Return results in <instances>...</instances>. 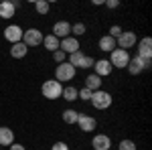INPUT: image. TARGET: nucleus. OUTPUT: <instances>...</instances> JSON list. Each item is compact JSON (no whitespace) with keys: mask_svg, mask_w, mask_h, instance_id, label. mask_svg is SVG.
Listing matches in <instances>:
<instances>
[{"mask_svg":"<svg viewBox=\"0 0 152 150\" xmlns=\"http://www.w3.org/2000/svg\"><path fill=\"white\" fill-rule=\"evenodd\" d=\"M63 122L65 124H69V126H73V124H77V118H79V112H75V110H71V108H67L65 112H63Z\"/></svg>","mask_w":152,"mask_h":150,"instance_id":"obj_22","label":"nucleus"},{"mask_svg":"<svg viewBox=\"0 0 152 150\" xmlns=\"http://www.w3.org/2000/svg\"><path fill=\"white\" fill-rule=\"evenodd\" d=\"M122 33H124V29H122L120 24H112V26H110V33H107V35L112 37V39H118V37L122 35Z\"/></svg>","mask_w":152,"mask_h":150,"instance_id":"obj_27","label":"nucleus"},{"mask_svg":"<svg viewBox=\"0 0 152 150\" xmlns=\"http://www.w3.org/2000/svg\"><path fill=\"white\" fill-rule=\"evenodd\" d=\"M85 87H87L89 91H97V89H102V77H97L95 73L87 75V77H85Z\"/></svg>","mask_w":152,"mask_h":150,"instance_id":"obj_20","label":"nucleus"},{"mask_svg":"<svg viewBox=\"0 0 152 150\" xmlns=\"http://www.w3.org/2000/svg\"><path fill=\"white\" fill-rule=\"evenodd\" d=\"M51 150H69V146H67V142H55Z\"/></svg>","mask_w":152,"mask_h":150,"instance_id":"obj_30","label":"nucleus"},{"mask_svg":"<svg viewBox=\"0 0 152 150\" xmlns=\"http://www.w3.org/2000/svg\"><path fill=\"white\" fill-rule=\"evenodd\" d=\"M59 41L55 35H45L43 37V47L47 49V51H51V53H55V51H59Z\"/></svg>","mask_w":152,"mask_h":150,"instance_id":"obj_19","label":"nucleus"},{"mask_svg":"<svg viewBox=\"0 0 152 150\" xmlns=\"http://www.w3.org/2000/svg\"><path fill=\"white\" fill-rule=\"evenodd\" d=\"M51 35H55L59 41L71 37V23H67V20H57V23L53 24V33Z\"/></svg>","mask_w":152,"mask_h":150,"instance_id":"obj_13","label":"nucleus"},{"mask_svg":"<svg viewBox=\"0 0 152 150\" xmlns=\"http://www.w3.org/2000/svg\"><path fill=\"white\" fill-rule=\"evenodd\" d=\"M8 150H26L23 146V144H18V142H14V144H10V146H8Z\"/></svg>","mask_w":152,"mask_h":150,"instance_id":"obj_32","label":"nucleus"},{"mask_svg":"<svg viewBox=\"0 0 152 150\" xmlns=\"http://www.w3.org/2000/svg\"><path fill=\"white\" fill-rule=\"evenodd\" d=\"M104 4L110 8V10H116L118 6H120V2H118V0H107V2H104Z\"/></svg>","mask_w":152,"mask_h":150,"instance_id":"obj_31","label":"nucleus"},{"mask_svg":"<svg viewBox=\"0 0 152 150\" xmlns=\"http://www.w3.org/2000/svg\"><path fill=\"white\" fill-rule=\"evenodd\" d=\"M94 150H112V138L107 134H95L91 140Z\"/></svg>","mask_w":152,"mask_h":150,"instance_id":"obj_14","label":"nucleus"},{"mask_svg":"<svg viewBox=\"0 0 152 150\" xmlns=\"http://www.w3.org/2000/svg\"><path fill=\"white\" fill-rule=\"evenodd\" d=\"M14 144V132L8 126H0V146H10Z\"/></svg>","mask_w":152,"mask_h":150,"instance_id":"obj_16","label":"nucleus"},{"mask_svg":"<svg viewBox=\"0 0 152 150\" xmlns=\"http://www.w3.org/2000/svg\"><path fill=\"white\" fill-rule=\"evenodd\" d=\"M118 150H136V144H134V140L124 138V140H120V144H118Z\"/></svg>","mask_w":152,"mask_h":150,"instance_id":"obj_25","label":"nucleus"},{"mask_svg":"<svg viewBox=\"0 0 152 150\" xmlns=\"http://www.w3.org/2000/svg\"><path fill=\"white\" fill-rule=\"evenodd\" d=\"M35 10L39 12V14L45 16V14L51 10V2H49V0H37V2H35Z\"/></svg>","mask_w":152,"mask_h":150,"instance_id":"obj_23","label":"nucleus"},{"mask_svg":"<svg viewBox=\"0 0 152 150\" xmlns=\"http://www.w3.org/2000/svg\"><path fill=\"white\" fill-rule=\"evenodd\" d=\"M77 126H79L81 132L91 134L95 128H97V120H95L94 116H89V114H79V118H77Z\"/></svg>","mask_w":152,"mask_h":150,"instance_id":"obj_9","label":"nucleus"},{"mask_svg":"<svg viewBox=\"0 0 152 150\" xmlns=\"http://www.w3.org/2000/svg\"><path fill=\"white\" fill-rule=\"evenodd\" d=\"M14 12H16V6L12 4L10 0H2V2H0V18L10 20L12 16H14Z\"/></svg>","mask_w":152,"mask_h":150,"instance_id":"obj_15","label":"nucleus"},{"mask_svg":"<svg viewBox=\"0 0 152 150\" xmlns=\"http://www.w3.org/2000/svg\"><path fill=\"white\" fill-rule=\"evenodd\" d=\"M53 79H57L61 85H63L65 81H73V79H75V67L69 65L67 61L61 63V65H57V69H55V77H53Z\"/></svg>","mask_w":152,"mask_h":150,"instance_id":"obj_4","label":"nucleus"},{"mask_svg":"<svg viewBox=\"0 0 152 150\" xmlns=\"http://www.w3.org/2000/svg\"><path fill=\"white\" fill-rule=\"evenodd\" d=\"M23 29L18 26V24H8L6 29H4V39L10 43V45H14V43H23Z\"/></svg>","mask_w":152,"mask_h":150,"instance_id":"obj_10","label":"nucleus"},{"mask_svg":"<svg viewBox=\"0 0 152 150\" xmlns=\"http://www.w3.org/2000/svg\"><path fill=\"white\" fill-rule=\"evenodd\" d=\"M59 49H61L65 55H71V53L79 51V49H81V45H79V39H75V37H67V39H61Z\"/></svg>","mask_w":152,"mask_h":150,"instance_id":"obj_11","label":"nucleus"},{"mask_svg":"<svg viewBox=\"0 0 152 150\" xmlns=\"http://www.w3.org/2000/svg\"><path fill=\"white\" fill-rule=\"evenodd\" d=\"M138 49H136V57L144 59V61H152V39L150 37H144L140 39V43H136Z\"/></svg>","mask_w":152,"mask_h":150,"instance_id":"obj_8","label":"nucleus"},{"mask_svg":"<svg viewBox=\"0 0 152 150\" xmlns=\"http://www.w3.org/2000/svg\"><path fill=\"white\" fill-rule=\"evenodd\" d=\"M91 105H94L95 110H107L112 102H114V97H112V93L110 91H104V89H97V91L91 93Z\"/></svg>","mask_w":152,"mask_h":150,"instance_id":"obj_3","label":"nucleus"},{"mask_svg":"<svg viewBox=\"0 0 152 150\" xmlns=\"http://www.w3.org/2000/svg\"><path fill=\"white\" fill-rule=\"evenodd\" d=\"M112 71H114V67L110 65L107 59H97V61L94 63V73L97 75V77H110Z\"/></svg>","mask_w":152,"mask_h":150,"instance_id":"obj_12","label":"nucleus"},{"mask_svg":"<svg viewBox=\"0 0 152 150\" xmlns=\"http://www.w3.org/2000/svg\"><path fill=\"white\" fill-rule=\"evenodd\" d=\"M97 47H99V51H104V53H112L114 49H118V47H116V39H112L110 35L102 37L99 43H97Z\"/></svg>","mask_w":152,"mask_h":150,"instance_id":"obj_17","label":"nucleus"},{"mask_svg":"<svg viewBox=\"0 0 152 150\" xmlns=\"http://www.w3.org/2000/svg\"><path fill=\"white\" fill-rule=\"evenodd\" d=\"M26 53H28V47L24 45V43L10 45V57L12 59H23V57H26Z\"/></svg>","mask_w":152,"mask_h":150,"instance_id":"obj_18","label":"nucleus"},{"mask_svg":"<svg viewBox=\"0 0 152 150\" xmlns=\"http://www.w3.org/2000/svg\"><path fill=\"white\" fill-rule=\"evenodd\" d=\"M152 65V61H144V59H140V57H130V63H128V73L130 75H140L142 71H146L148 67Z\"/></svg>","mask_w":152,"mask_h":150,"instance_id":"obj_7","label":"nucleus"},{"mask_svg":"<svg viewBox=\"0 0 152 150\" xmlns=\"http://www.w3.org/2000/svg\"><path fill=\"white\" fill-rule=\"evenodd\" d=\"M85 31H87V26H85L83 23L71 24V37H75V39H79L81 35H85Z\"/></svg>","mask_w":152,"mask_h":150,"instance_id":"obj_24","label":"nucleus"},{"mask_svg":"<svg viewBox=\"0 0 152 150\" xmlns=\"http://www.w3.org/2000/svg\"><path fill=\"white\" fill-rule=\"evenodd\" d=\"M23 43L26 47H39L43 45V31H39V29H26L23 33Z\"/></svg>","mask_w":152,"mask_h":150,"instance_id":"obj_5","label":"nucleus"},{"mask_svg":"<svg viewBox=\"0 0 152 150\" xmlns=\"http://www.w3.org/2000/svg\"><path fill=\"white\" fill-rule=\"evenodd\" d=\"M136 43H138V37H136L134 31H124V33L116 39V47H118V49H124V51H128V49H132V47H136Z\"/></svg>","mask_w":152,"mask_h":150,"instance_id":"obj_6","label":"nucleus"},{"mask_svg":"<svg viewBox=\"0 0 152 150\" xmlns=\"http://www.w3.org/2000/svg\"><path fill=\"white\" fill-rule=\"evenodd\" d=\"M91 93H94V91H89L87 87H83V89H77V100L89 102V100H91Z\"/></svg>","mask_w":152,"mask_h":150,"instance_id":"obj_26","label":"nucleus"},{"mask_svg":"<svg viewBox=\"0 0 152 150\" xmlns=\"http://www.w3.org/2000/svg\"><path fill=\"white\" fill-rule=\"evenodd\" d=\"M53 59H55V63H57V65H61V63H65V61H67V55L59 49V51H55V53H53Z\"/></svg>","mask_w":152,"mask_h":150,"instance_id":"obj_28","label":"nucleus"},{"mask_svg":"<svg viewBox=\"0 0 152 150\" xmlns=\"http://www.w3.org/2000/svg\"><path fill=\"white\" fill-rule=\"evenodd\" d=\"M94 63H95V59L94 57H83V61H81V65H79V69H89V67H94Z\"/></svg>","mask_w":152,"mask_h":150,"instance_id":"obj_29","label":"nucleus"},{"mask_svg":"<svg viewBox=\"0 0 152 150\" xmlns=\"http://www.w3.org/2000/svg\"><path fill=\"white\" fill-rule=\"evenodd\" d=\"M61 97L65 100V102H75L77 100V87L75 85H67V87H63V93H61Z\"/></svg>","mask_w":152,"mask_h":150,"instance_id":"obj_21","label":"nucleus"},{"mask_svg":"<svg viewBox=\"0 0 152 150\" xmlns=\"http://www.w3.org/2000/svg\"><path fill=\"white\" fill-rule=\"evenodd\" d=\"M41 93H43V97H47L51 102L59 100L61 93H63V85L57 79H47V81H43V85H41Z\"/></svg>","mask_w":152,"mask_h":150,"instance_id":"obj_1","label":"nucleus"},{"mask_svg":"<svg viewBox=\"0 0 152 150\" xmlns=\"http://www.w3.org/2000/svg\"><path fill=\"white\" fill-rule=\"evenodd\" d=\"M110 65L114 67V69H126L130 63V53L128 51H124V49H114L112 53H110Z\"/></svg>","mask_w":152,"mask_h":150,"instance_id":"obj_2","label":"nucleus"}]
</instances>
